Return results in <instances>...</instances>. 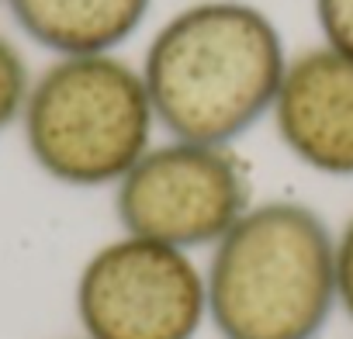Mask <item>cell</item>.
Segmentation results:
<instances>
[{"mask_svg": "<svg viewBox=\"0 0 353 339\" xmlns=\"http://www.w3.org/2000/svg\"><path fill=\"white\" fill-rule=\"evenodd\" d=\"M73 315L83 339H198L208 325L198 253L118 232L77 270Z\"/></svg>", "mask_w": 353, "mask_h": 339, "instance_id": "5", "label": "cell"}, {"mask_svg": "<svg viewBox=\"0 0 353 339\" xmlns=\"http://www.w3.org/2000/svg\"><path fill=\"white\" fill-rule=\"evenodd\" d=\"M332 267H336V305L353 322V212L332 225Z\"/></svg>", "mask_w": 353, "mask_h": 339, "instance_id": "10", "label": "cell"}, {"mask_svg": "<svg viewBox=\"0 0 353 339\" xmlns=\"http://www.w3.org/2000/svg\"><path fill=\"white\" fill-rule=\"evenodd\" d=\"M0 8H4V0H0Z\"/></svg>", "mask_w": 353, "mask_h": 339, "instance_id": "11", "label": "cell"}, {"mask_svg": "<svg viewBox=\"0 0 353 339\" xmlns=\"http://www.w3.org/2000/svg\"><path fill=\"white\" fill-rule=\"evenodd\" d=\"M291 49L253 0H191L135 59L163 135L236 145L270 118Z\"/></svg>", "mask_w": 353, "mask_h": 339, "instance_id": "1", "label": "cell"}, {"mask_svg": "<svg viewBox=\"0 0 353 339\" xmlns=\"http://www.w3.org/2000/svg\"><path fill=\"white\" fill-rule=\"evenodd\" d=\"M312 18L322 45L353 56V0H312Z\"/></svg>", "mask_w": 353, "mask_h": 339, "instance_id": "9", "label": "cell"}, {"mask_svg": "<svg viewBox=\"0 0 353 339\" xmlns=\"http://www.w3.org/2000/svg\"><path fill=\"white\" fill-rule=\"evenodd\" d=\"M256 201L236 145L163 135L111 187L118 232L208 253Z\"/></svg>", "mask_w": 353, "mask_h": 339, "instance_id": "4", "label": "cell"}, {"mask_svg": "<svg viewBox=\"0 0 353 339\" xmlns=\"http://www.w3.org/2000/svg\"><path fill=\"white\" fill-rule=\"evenodd\" d=\"M267 121L298 166L353 181V56L322 42L291 52Z\"/></svg>", "mask_w": 353, "mask_h": 339, "instance_id": "6", "label": "cell"}, {"mask_svg": "<svg viewBox=\"0 0 353 339\" xmlns=\"http://www.w3.org/2000/svg\"><path fill=\"white\" fill-rule=\"evenodd\" d=\"M32 80H35V70L28 63L25 45L18 42V35L0 28V135L18 132Z\"/></svg>", "mask_w": 353, "mask_h": 339, "instance_id": "8", "label": "cell"}, {"mask_svg": "<svg viewBox=\"0 0 353 339\" xmlns=\"http://www.w3.org/2000/svg\"><path fill=\"white\" fill-rule=\"evenodd\" d=\"M201 263L219 339H319L339 315L332 225L305 201L256 198Z\"/></svg>", "mask_w": 353, "mask_h": 339, "instance_id": "2", "label": "cell"}, {"mask_svg": "<svg viewBox=\"0 0 353 339\" xmlns=\"http://www.w3.org/2000/svg\"><path fill=\"white\" fill-rule=\"evenodd\" d=\"M18 132L39 174L70 191H111L159 138L142 70L125 52L49 59Z\"/></svg>", "mask_w": 353, "mask_h": 339, "instance_id": "3", "label": "cell"}, {"mask_svg": "<svg viewBox=\"0 0 353 339\" xmlns=\"http://www.w3.org/2000/svg\"><path fill=\"white\" fill-rule=\"evenodd\" d=\"M14 32L56 56H97L125 52L142 35L152 0H4Z\"/></svg>", "mask_w": 353, "mask_h": 339, "instance_id": "7", "label": "cell"}, {"mask_svg": "<svg viewBox=\"0 0 353 339\" xmlns=\"http://www.w3.org/2000/svg\"><path fill=\"white\" fill-rule=\"evenodd\" d=\"M77 339H83V336H77Z\"/></svg>", "mask_w": 353, "mask_h": 339, "instance_id": "12", "label": "cell"}]
</instances>
